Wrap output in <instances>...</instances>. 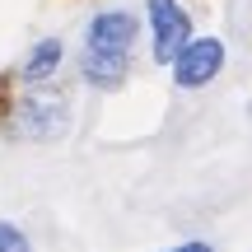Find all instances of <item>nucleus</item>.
Wrapping results in <instances>:
<instances>
[{
  "label": "nucleus",
  "instance_id": "6",
  "mask_svg": "<svg viewBox=\"0 0 252 252\" xmlns=\"http://www.w3.org/2000/svg\"><path fill=\"white\" fill-rule=\"evenodd\" d=\"M56 65H61V42H56V37H47V42H37L33 52H28L24 80H28V84H42V80H52V75H56Z\"/></svg>",
  "mask_w": 252,
  "mask_h": 252
},
{
  "label": "nucleus",
  "instance_id": "2",
  "mask_svg": "<svg viewBox=\"0 0 252 252\" xmlns=\"http://www.w3.org/2000/svg\"><path fill=\"white\" fill-rule=\"evenodd\" d=\"M220 70H224V42L220 37H191L178 52V61H173L178 89H206Z\"/></svg>",
  "mask_w": 252,
  "mask_h": 252
},
{
  "label": "nucleus",
  "instance_id": "1",
  "mask_svg": "<svg viewBox=\"0 0 252 252\" xmlns=\"http://www.w3.org/2000/svg\"><path fill=\"white\" fill-rule=\"evenodd\" d=\"M150 9V37H154V61L173 65L178 52L191 42V14L178 5V0H145Z\"/></svg>",
  "mask_w": 252,
  "mask_h": 252
},
{
  "label": "nucleus",
  "instance_id": "7",
  "mask_svg": "<svg viewBox=\"0 0 252 252\" xmlns=\"http://www.w3.org/2000/svg\"><path fill=\"white\" fill-rule=\"evenodd\" d=\"M0 252H28V238L14 224H5V220H0Z\"/></svg>",
  "mask_w": 252,
  "mask_h": 252
},
{
  "label": "nucleus",
  "instance_id": "8",
  "mask_svg": "<svg viewBox=\"0 0 252 252\" xmlns=\"http://www.w3.org/2000/svg\"><path fill=\"white\" fill-rule=\"evenodd\" d=\"M173 252H215L210 243H182V248H173Z\"/></svg>",
  "mask_w": 252,
  "mask_h": 252
},
{
  "label": "nucleus",
  "instance_id": "3",
  "mask_svg": "<svg viewBox=\"0 0 252 252\" xmlns=\"http://www.w3.org/2000/svg\"><path fill=\"white\" fill-rule=\"evenodd\" d=\"M65 122H70V108H65L61 98L33 94V98H24L14 108V126H9V131H14L19 140H56V135L65 131Z\"/></svg>",
  "mask_w": 252,
  "mask_h": 252
},
{
  "label": "nucleus",
  "instance_id": "4",
  "mask_svg": "<svg viewBox=\"0 0 252 252\" xmlns=\"http://www.w3.org/2000/svg\"><path fill=\"white\" fill-rule=\"evenodd\" d=\"M135 33H140L135 14H126V9H103V14L89 24L84 47H94V52H131V47H135Z\"/></svg>",
  "mask_w": 252,
  "mask_h": 252
},
{
  "label": "nucleus",
  "instance_id": "5",
  "mask_svg": "<svg viewBox=\"0 0 252 252\" xmlns=\"http://www.w3.org/2000/svg\"><path fill=\"white\" fill-rule=\"evenodd\" d=\"M126 65H131V52H94V47H84L80 70L94 89H117L126 80Z\"/></svg>",
  "mask_w": 252,
  "mask_h": 252
}]
</instances>
